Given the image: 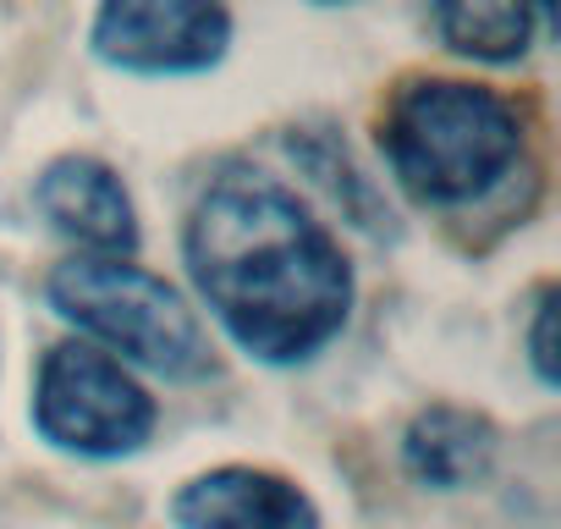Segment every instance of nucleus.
<instances>
[{
    "mask_svg": "<svg viewBox=\"0 0 561 529\" xmlns=\"http://www.w3.org/2000/svg\"><path fill=\"white\" fill-rule=\"evenodd\" d=\"M528 364L539 386H556V288H539L534 320H528Z\"/></svg>",
    "mask_w": 561,
    "mask_h": 529,
    "instance_id": "9d476101",
    "label": "nucleus"
},
{
    "mask_svg": "<svg viewBox=\"0 0 561 529\" xmlns=\"http://www.w3.org/2000/svg\"><path fill=\"white\" fill-rule=\"evenodd\" d=\"M171 524L176 529H325L314 496L298 480L253 463H220L176 485Z\"/></svg>",
    "mask_w": 561,
    "mask_h": 529,
    "instance_id": "423d86ee",
    "label": "nucleus"
},
{
    "mask_svg": "<svg viewBox=\"0 0 561 529\" xmlns=\"http://www.w3.org/2000/svg\"><path fill=\"white\" fill-rule=\"evenodd\" d=\"M528 7H534V18H539V23H545V29H550V23H556V0H528Z\"/></svg>",
    "mask_w": 561,
    "mask_h": 529,
    "instance_id": "9b49d317",
    "label": "nucleus"
},
{
    "mask_svg": "<svg viewBox=\"0 0 561 529\" xmlns=\"http://www.w3.org/2000/svg\"><path fill=\"white\" fill-rule=\"evenodd\" d=\"M495 452H501V430L490 425V414L462 408V403H430L402 430L408 480L440 496L484 485L495 469Z\"/></svg>",
    "mask_w": 561,
    "mask_h": 529,
    "instance_id": "6e6552de",
    "label": "nucleus"
},
{
    "mask_svg": "<svg viewBox=\"0 0 561 529\" xmlns=\"http://www.w3.org/2000/svg\"><path fill=\"white\" fill-rule=\"evenodd\" d=\"M380 155L408 199L451 210L490 193L517 166L523 116L484 83L419 78L386 105Z\"/></svg>",
    "mask_w": 561,
    "mask_h": 529,
    "instance_id": "f03ea898",
    "label": "nucleus"
},
{
    "mask_svg": "<svg viewBox=\"0 0 561 529\" xmlns=\"http://www.w3.org/2000/svg\"><path fill=\"white\" fill-rule=\"evenodd\" d=\"M45 299L67 326H78L94 348H105L122 364H138L165 381H204L215 370V348L193 304L133 259L78 254L50 271Z\"/></svg>",
    "mask_w": 561,
    "mask_h": 529,
    "instance_id": "7ed1b4c3",
    "label": "nucleus"
},
{
    "mask_svg": "<svg viewBox=\"0 0 561 529\" xmlns=\"http://www.w3.org/2000/svg\"><path fill=\"white\" fill-rule=\"evenodd\" d=\"M34 204L39 215L78 243L83 254H111V259H133L138 254V210L127 182L94 160V155H56L39 182H34Z\"/></svg>",
    "mask_w": 561,
    "mask_h": 529,
    "instance_id": "0eeeda50",
    "label": "nucleus"
},
{
    "mask_svg": "<svg viewBox=\"0 0 561 529\" xmlns=\"http://www.w3.org/2000/svg\"><path fill=\"white\" fill-rule=\"evenodd\" d=\"M89 50L133 78H193L226 61V0H100Z\"/></svg>",
    "mask_w": 561,
    "mask_h": 529,
    "instance_id": "39448f33",
    "label": "nucleus"
},
{
    "mask_svg": "<svg viewBox=\"0 0 561 529\" xmlns=\"http://www.w3.org/2000/svg\"><path fill=\"white\" fill-rule=\"evenodd\" d=\"M430 12L440 45L468 61H517L539 34L528 0H430Z\"/></svg>",
    "mask_w": 561,
    "mask_h": 529,
    "instance_id": "1a4fd4ad",
    "label": "nucleus"
},
{
    "mask_svg": "<svg viewBox=\"0 0 561 529\" xmlns=\"http://www.w3.org/2000/svg\"><path fill=\"white\" fill-rule=\"evenodd\" d=\"M28 414L45 447L83 458V463L133 458L149 447L160 425V403L133 375V364L111 359L94 342H56L39 359Z\"/></svg>",
    "mask_w": 561,
    "mask_h": 529,
    "instance_id": "20e7f679",
    "label": "nucleus"
},
{
    "mask_svg": "<svg viewBox=\"0 0 561 529\" xmlns=\"http://www.w3.org/2000/svg\"><path fill=\"white\" fill-rule=\"evenodd\" d=\"M182 259L220 331L259 364H304L353 315V264L314 210L264 171H220L182 226Z\"/></svg>",
    "mask_w": 561,
    "mask_h": 529,
    "instance_id": "f257e3e1",
    "label": "nucleus"
},
{
    "mask_svg": "<svg viewBox=\"0 0 561 529\" xmlns=\"http://www.w3.org/2000/svg\"><path fill=\"white\" fill-rule=\"evenodd\" d=\"M320 7H342V0H320Z\"/></svg>",
    "mask_w": 561,
    "mask_h": 529,
    "instance_id": "f8f14e48",
    "label": "nucleus"
}]
</instances>
